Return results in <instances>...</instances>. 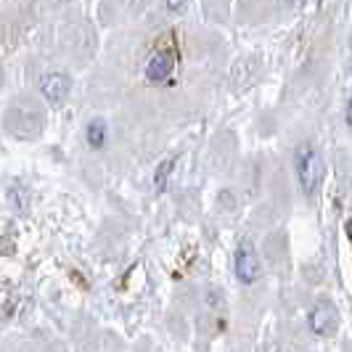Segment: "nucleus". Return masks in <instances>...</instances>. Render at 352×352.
Listing matches in <instances>:
<instances>
[{
	"label": "nucleus",
	"mask_w": 352,
	"mask_h": 352,
	"mask_svg": "<svg viewBox=\"0 0 352 352\" xmlns=\"http://www.w3.org/2000/svg\"><path fill=\"white\" fill-rule=\"evenodd\" d=\"M85 135H88L90 148H101L106 143V122L104 120H90L85 127Z\"/></svg>",
	"instance_id": "nucleus-7"
},
{
	"label": "nucleus",
	"mask_w": 352,
	"mask_h": 352,
	"mask_svg": "<svg viewBox=\"0 0 352 352\" xmlns=\"http://www.w3.org/2000/svg\"><path fill=\"white\" fill-rule=\"evenodd\" d=\"M233 265H236V278L241 283H254L263 273V263H260V254L252 244H241L236 249V257H233Z\"/></svg>",
	"instance_id": "nucleus-3"
},
{
	"label": "nucleus",
	"mask_w": 352,
	"mask_h": 352,
	"mask_svg": "<svg viewBox=\"0 0 352 352\" xmlns=\"http://www.w3.org/2000/svg\"><path fill=\"white\" fill-rule=\"evenodd\" d=\"M173 72H175V53L157 51L146 64V80L151 85H162V82H167L173 77Z\"/></svg>",
	"instance_id": "nucleus-4"
},
{
	"label": "nucleus",
	"mask_w": 352,
	"mask_h": 352,
	"mask_svg": "<svg viewBox=\"0 0 352 352\" xmlns=\"http://www.w3.org/2000/svg\"><path fill=\"white\" fill-rule=\"evenodd\" d=\"M164 3H167V8H170L173 14H180V11L188 6V0H164Z\"/></svg>",
	"instance_id": "nucleus-8"
},
{
	"label": "nucleus",
	"mask_w": 352,
	"mask_h": 352,
	"mask_svg": "<svg viewBox=\"0 0 352 352\" xmlns=\"http://www.w3.org/2000/svg\"><path fill=\"white\" fill-rule=\"evenodd\" d=\"M294 170H297V180H300V188L305 196H313L323 177V162L320 154L310 143H302L294 154Z\"/></svg>",
	"instance_id": "nucleus-1"
},
{
	"label": "nucleus",
	"mask_w": 352,
	"mask_h": 352,
	"mask_svg": "<svg viewBox=\"0 0 352 352\" xmlns=\"http://www.w3.org/2000/svg\"><path fill=\"white\" fill-rule=\"evenodd\" d=\"M347 124L352 127V98H350V104H347Z\"/></svg>",
	"instance_id": "nucleus-9"
},
{
	"label": "nucleus",
	"mask_w": 352,
	"mask_h": 352,
	"mask_svg": "<svg viewBox=\"0 0 352 352\" xmlns=\"http://www.w3.org/2000/svg\"><path fill=\"white\" fill-rule=\"evenodd\" d=\"M175 162H177V154H170L167 159H162V162H159L157 173H154V191H157V194L164 191L167 180H170L173 170H175Z\"/></svg>",
	"instance_id": "nucleus-6"
},
{
	"label": "nucleus",
	"mask_w": 352,
	"mask_h": 352,
	"mask_svg": "<svg viewBox=\"0 0 352 352\" xmlns=\"http://www.w3.org/2000/svg\"><path fill=\"white\" fill-rule=\"evenodd\" d=\"M69 90H72V77L64 74V72H51V74H45L40 80V93L51 104H61L69 96Z\"/></svg>",
	"instance_id": "nucleus-5"
},
{
	"label": "nucleus",
	"mask_w": 352,
	"mask_h": 352,
	"mask_svg": "<svg viewBox=\"0 0 352 352\" xmlns=\"http://www.w3.org/2000/svg\"><path fill=\"white\" fill-rule=\"evenodd\" d=\"M307 326L310 331L318 336H331L339 326V316H336V307L331 305V300H318L310 313H307Z\"/></svg>",
	"instance_id": "nucleus-2"
}]
</instances>
